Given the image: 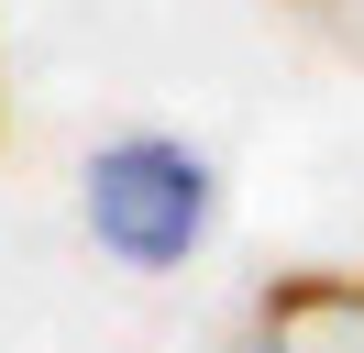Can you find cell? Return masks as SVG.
Masks as SVG:
<instances>
[{"label": "cell", "mask_w": 364, "mask_h": 353, "mask_svg": "<svg viewBox=\"0 0 364 353\" xmlns=\"http://www.w3.org/2000/svg\"><path fill=\"white\" fill-rule=\"evenodd\" d=\"M243 353H364V276L353 265H287V276H265Z\"/></svg>", "instance_id": "obj_2"}, {"label": "cell", "mask_w": 364, "mask_h": 353, "mask_svg": "<svg viewBox=\"0 0 364 353\" xmlns=\"http://www.w3.org/2000/svg\"><path fill=\"white\" fill-rule=\"evenodd\" d=\"M276 11H287L309 44H331V56H353V66H364V0H276Z\"/></svg>", "instance_id": "obj_3"}, {"label": "cell", "mask_w": 364, "mask_h": 353, "mask_svg": "<svg viewBox=\"0 0 364 353\" xmlns=\"http://www.w3.org/2000/svg\"><path fill=\"white\" fill-rule=\"evenodd\" d=\"M210 166L188 144H166V132H122V144H100L89 166V232L100 254H122L133 276H166V265H188L210 243Z\"/></svg>", "instance_id": "obj_1"}]
</instances>
